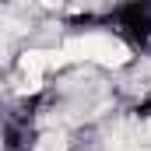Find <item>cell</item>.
I'll return each instance as SVG.
<instances>
[{
    "instance_id": "cell-3",
    "label": "cell",
    "mask_w": 151,
    "mask_h": 151,
    "mask_svg": "<svg viewBox=\"0 0 151 151\" xmlns=\"http://www.w3.org/2000/svg\"><path fill=\"white\" fill-rule=\"evenodd\" d=\"M137 119H141V123H144V119H151V95L137 102Z\"/></svg>"
},
{
    "instance_id": "cell-2",
    "label": "cell",
    "mask_w": 151,
    "mask_h": 151,
    "mask_svg": "<svg viewBox=\"0 0 151 151\" xmlns=\"http://www.w3.org/2000/svg\"><path fill=\"white\" fill-rule=\"evenodd\" d=\"M32 106H35V102H32ZM32 106L25 102V109H14V113L4 119V151H32L35 148L39 127H35Z\"/></svg>"
},
{
    "instance_id": "cell-1",
    "label": "cell",
    "mask_w": 151,
    "mask_h": 151,
    "mask_svg": "<svg viewBox=\"0 0 151 151\" xmlns=\"http://www.w3.org/2000/svg\"><path fill=\"white\" fill-rule=\"evenodd\" d=\"M102 28L127 49L144 53L151 46V0H116L102 18Z\"/></svg>"
}]
</instances>
